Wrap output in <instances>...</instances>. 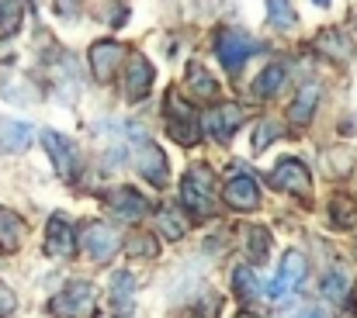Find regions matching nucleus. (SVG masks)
Here are the masks:
<instances>
[{
	"mask_svg": "<svg viewBox=\"0 0 357 318\" xmlns=\"http://www.w3.org/2000/svg\"><path fill=\"white\" fill-rule=\"evenodd\" d=\"M267 21L274 28H295L298 24V14H295L291 0H267Z\"/></svg>",
	"mask_w": 357,
	"mask_h": 318,
	"instance_id": "bb28decb",
	"label": "nucleus"
},
{
	"mask_svg": "<svg viewBox=\"0 0 357 318\" xmlns=\"http://www.w3.org/2000/svg\"><path fill=\"white\" fill-rule=\"evenodd\" d=\"M226 205L236 208V212H253V208L260 205V187H257V180L246 177V173L233 177V180L226 184Z\"/></svg>",
	"mask_w": 357,
	"mask_h": 318,
	"instance_id": "2eb2a0df",
	"label": "nucleus"
},
{
	"mask_svg": "<svg viewBox=\"0 0 357 318\" xmlns=\"http://www.w3.org/2000/svg\"><path fill=\"white\" fill-rule=\"evenodd\" d=\"M246 249H250L253 267H257V263H264V260L271 256V232H267L264 225H253V228L246 232Z\"/></svg>",
	"mask_w": 357,
	"mask_h": 318,
	"instance_id": "393cba45",
	"label": "nucleus"
},
{
	"mask_svg": "<svg viewBox=\"0 0 357 318\" xmlns=\"http://www.w3.org/2000/svg\"><path fill=\"white\" fill-rule=\"evenodd\" d=\"M167 170H170V163H167L163 149L156 142H149V138L139 142V173H142V180L153 184V187H163L167 184Z\"/></svg>",
	"mask_w": 357,
	"mask_h": 318,
	"instance_id": "ddd939ff",
	"label": "nucleus"
},
{
	"mask_svg": "<svg viewBox=\"0 0 357 318\" xmlns=\"http://www.w3.org/2000/svg\"><path fill=\"white\" fill-rule=\"evenodd\" d=\"M316 3H326V0H316Z\"/></svg>",
	"mask_w": 357,
	"mask_h": 318,
	"instance_id": "f704fd0d",
	"label": "nucleus"
},
{
	"mask_svg": "<svg viewBox=\"0 0 357 318\" xmlns=\"http://www.w3.org/2000/svg\"><path fill=\"white\" fill-rule=\"evenodd\" d=\"M156 221H160V232H163L167 239H174V242L188 232V221H184L177 212H170V208H163V212L156 214Z\"/></svg>",
	"mask_w": 357,
	"mask_h": 318,
	"instance_id": "c85d7f7f",
	"label": "nucleus"
},
{
	"mask_svg": "<svg viewBox=\"0 0 357 318\" xmlns=\"http://www.w3.org/2000/svg\"><path fill=\"white\" fill-rule=\"evenodd\" d=\"M243 121H246V107L243 104H219L205 114V128H208L212 138H219V142H229Z\"/></svg>",
	"mask_w": 357,
	"mask_h": 318,
	"instance_id": "9d476101",
	"label": "nucleus"
},
{
	"mask_svg": "<svg viewBox=\"0 0 357 318\" xmlns=\"http://www.w3.org/2000/svg\"><path fill=\"white\" fill-rule=\"evenodd\" d=\"M284 135V125L281 121H260L257 125V135H253V152H264L274 138H281Z\"/></svg>",
	"mask_w": 357,
	"mask_h": 318,
	"instance_id": "cd10ccee",
	"label": "nucleus"
},
{
	"mask_svg": "<svg viewBox=\"0 0 357 318\" xmlns=\"http://www.w3.org/2000/svg\"><path fill=\"white\" fill-rule=\"evenodd\" d=\"M163 107H167V132H170V138L181 142V145H198V138H202V125H198L195 107L188 104L177 90L167 94V104Z\"/></svg>",
	"mask_w": 357,
	"mask_h": 318,
	"instance_id": "f03ea898",
	"label": "nucleus"
},
{
	"mask_svg": "<svg viewBox=\"0 0 357 318\" xmlns=\"http://www.w3.org/2000/svg\"><path fill=\"white\" fill-rule=\"evenodd\" d=\"M108 205H112V212L119 214V218H125V221H139V218L146 214V198H142L135 187H119V191H112Z\"/></svg>",
	"mask_w": 357,
	"mask_h": 318,
	"instance_id": "dca6fc26",
	"label": "nucleus"
},
{
	"mask_svg": "<svg viewBox=\"0 0 357 318\" xmlns=\"http://www.w3.org/2000/svg\"><path fill=\"white\" fill-rule=\"evenodd\" d=\"M125 249L132 253V256H156V239L149 235V232H132L128 235V242H125Z\"/></svg>",
	"mask_w": 357,
	"mask_h": 318,
	"instance_id": "c756f323",
	"label": "nucleus"
},
{
	"mask_svg": "<svg viewBox=\"0 0 357 318\" xmlns=\"http://www.w3.org/2000/svg\"><path fill=\"white\" fill-rule=\"evenodd\" d=\"M98 291L91 280H70L56 298H52V315L59 318H91L94 315Z\"/></svg>",
	"mask_w": 357,
	"mask_h": 318,
	"instance_id": "7ed1b4c3",
	"label": "nucleus"
},
{
	"mask_svg": "<svg viewBox=\"0 0 357 318\" xmlns=\"http://www.w3.org/2000/svg\"><path fill=\"white\" fill-rule=\"evenodd\" d=\"M121 59H125V45L115 42V38L94 42V45H91V56H87L91 73H94L98 84H112V80H115V70L121 66Z\"/></svg>",
	"mask_w": 357,
	"mask_h": 318,
	"instance_id": "6e6552de",
	"label": "nucleus"
},
{
	"mask_svg": "<svg viewBox=\"0 0 357 318\" xmlns=\"http://www.w3.org/2000/svg\"><path fill=\"white\" fill-rule=\"evenodd\" d=\"M271 184L278 187V191H284V194H291V198H309L312 194V177H309V170H305V163L302 159H281L274 170H271Z\"/></svg>",
	"mask_w": 357,
	"mask_h": 318,
	"instance_id": "423d86ee",
	"label": "nucleus"
},
{
	"mask_svg": "<svg viewBox=\"0 0 357 318\" xmlns=\"http://www.w3.org/2000/svg\"><path fill=\"white\" fill-rule=\"evenodd\" d=\"M181 205L195 218H208L215 212V173H212V166L198 163V166H191L184 173V180H181Z\"/></svg>",
	"mask_w": 357,
	"mask_h": 318,
	"instance_id": "f257e3e1",
	"label": "nucleus"
},
{
	"mask_svg": "<svg viewBox=\"0 0 357 318\" xmlns=\"http://www.w3.org/2000/svg\"><path fill=\"white\" fill-rule=\"evenodd\" d=\"M24 21V0H0V38H14Z\"/></svg>",
	"mask_w": 357,
	"mask_h": 318,
	"instance_id": "5701e85b",
	"label": "nucleus"
},
{
	"mask_svg": "<svg viewBox=\"0 0 357 318\" xmlns=\"http://www.w3.org/2000/svg\"><path fill=\"white\" fill-rule=\"evenodd\" d=\"M312 318H316V315H312Z\"/></svg>",
	"mask_w": 357,
	"mask_h": 318,
	"instance_id": "c9c22d12",
	"label": "nucleus"
},
{
	"mask_svg": "<svg viewBox=\"0 0 357 318\" xmlns=\"http://www.w3.org/2000/svg\"><path fill=\"white\" fill-rule=\"evenodd\" d=\"M14 308H17V298H14V291L0 280V318H7Z\"/></svg>",
	"mask_w": 357,
	"mask_h": 318,
	"instance_id": "2f4dec72",
	"label": "nucleus"
},
{
	"mask_svg": "<svg viewBox=\"0 0 357 318\" xmlns=\"http://www.w3.org/2000/svg\"><path fill=\"white\" fill-rule=\"evenodd\" d=\"M80 242H84V253H87L94 263H108L121 246L119 235H115V228L105 225V221H87L84 232H80Z\"/></svg>",
	"mask_w": 357,
	"mask_h": 318,
	"instance_id": "0eeeda50",
	"label": "nucleus"
},
{
	"mask_svg": "<svg viewBox=\"0 0 357 318\" xmlns=\"http://www.w3.org/2000/svg\"><path fill=\"white\" fill-rule=\"evenodd\" d=\"M312 49H316L323 59H333V63H347V59H354V42H351L347 31H340V28H326V31H319L316 42H312Z\"/></svg>",
	"mask_w": 357,
	"mask_h": 318,
	"instance_id": "4468645a",
	"label": "nucleus"
},
{
	"mask_svg": "<svg viewBox=\"0 0 357 318\" xmlns=\"http://www.w3.org/2000/svg\"><path fill=\"white\" fill-rule=\"evenodd\" d=\"M316 104H319V84H316V80H309V84H302V87H298V97H295L291 107H288V118H291L295 125H305V121L312 118Z\"/></svg>",
	"mask_w": 357,
	"mask_h": 318,
	"instance_id": "6ab92c4d",
	"label": "nucleus"
},
{
	"mask_svg": "<svg viewBox=\"0 0 357 318\" xmlns=\"http://www.w3.org/2000/svg\"><path fill=\"white\" fill-rule=\"evenodd\" d=\"M284 84H288V70H284L281 63H271V66L253 80V94H257L260 101H267V97H278Z\"/></svg>",
	"mask_w": 357,
	"mask_h": 318,
	"instance_id": "412c9836",
	"label": "nucleus"
},
{
	"mask_svg": "<svg viewBox=\"0 0 357 318\" xmlns=\"http://www.w3.org/2000/svg\"><path fill=\"white\" fill-rule=\"evenodd\" d=\"M188 97H195V101H215L219 97V80L198 63L188 66Z\"/></svg>",
	"mask_w": 357,
	"mask_h": 318,
	"instance_id": "f3484780",
	"label": "nucleus"
},
{
	"mask_svg": "<svg viewBox=\"0 0 357 318\" xmlns=\"http://www.w3.org/2000/svg\"><path fill=\"white\" fill-rule=\"evenodd\" d=\"M305 277H309V260H305L298 249H288V253L281 256L278 273H274L271 298H288V294H295V291L305 284Z\"/></svg>",
	"mask_w": 357,
	"mask_h": 318,
	"instance_id": "39448f33",
	"label": "nucleus"
},
{
	"mask_svg": "<svg viewBox=\"0 0 357 318\" xmlns=\"http://www.w3.org/2000/svg\"><path fill=\"white\" fill-rule=\"evenodd\" d=\"M56 14L59 17H73L77 14V0H56Z\"/></svg>",
	"mask_w": 357,
	"mask_h": 318,
	"instance_id": "473e14b6",
	"label": "nucleus"
},
{
	"mask_svg": "<svg viewBox=\"0 0 357 318\" xmlns=\"http://www.w3.org/2000/svg\"><path fill=\"white\" fill-rule=\"evenodd\" d=\"M31 145V125L14 121V118H0V149L3 152H21Z\"/></svg>",
	"mask_w": 357,
	"mask_h": 318,
	"instance_id": "a211bd4d",
	"label": "nucleus"
},
{
	"mask_svg": "<svg viewBox=\"0 0 357 318\" xmlns=\"http://www.w3.org/2000/svg\"><path fill=\"white\" fill-rule=\"evenodd\" d=\"M24 242V221L10 208H0V249L3 253H17Z\"/></svg>",
	"mask_w": 357,
	"mask_h": 318,
	"instance_id": "aec40b11",
	"label": "nucleus"
},
{
	"mask_svg": "<svg viewBox=\"0 0 357 318\" xmlns=\"http://www.w3.org/2000/svg\"><path fill=\"white\" fill-rule=\"evenodd\" d=\"M330 214H333V225H337V228H351L354 218H357V208L351 205V198H337L333 208H330Z\"/></svg>",
	"mask_w": 357,
	"mask_h": 318,
	"instance_id": "7c9ffc66",
	"label": "nucleus"
},
{
	"mask_svg": "<svg viewBox=\"0 0 357 318\" xmlns=\"http://www.w3.org/2000/svg\"><path fill=\"white\" fill-rule=\"evenodd\" d=\"M45 253H49V256H63V260H70V256L77 253L73 225H70L63 214H52L49 225H45Z\"/></svg>",
	"mask_w": 357,
	"mask_h": 318,
	"instance_id": "f8f14e48",
	"label": "nucleus"
},
{
	"mask_svg": "<svg viewBox=\"0 0 357 318\" xmlns=\"http://www.w3.org/2000/svg\"><path fill=\"white\" fill-rule=\"evenodd\" d=\"M132 298H135V277L119 270V273L112 277V305H115L119 315H128V312H132Z\"/></svg>",
	"mask_w": 357,
	"mask_h": 318,
	"instance_id": "4be33fe9",
	"label": "nucleus"
},
{
	"mask_svg": "<svg viewBox=\"0 0 357 318\" xmlns=\"http://www.w3.org/2000/svg\"><path fill=\"white\" fill-rule=\"evenodd\" d=\"M233 291L239 294V301H253L257 298V291H260V284H257V273H253V267H236L233 270Z\"/></svg>",
	"mask_w": 357,
	"mask_h": 318,
	"instance_id": "a878e982",
	"label": "nucleus"
},
{
	"mask_svg": "<svg viewBox=\"0 0 357 318\" xmlns=\"http://www.w3.org/2000/svg\"><path fill=\"white\" fill-rule=\"evenodd\" d=\"M347 291H351V273H347L344 267H333V270L326 273V280H323V298H326V301H344Z\"/></svg>",
	"mask_w": 357,
	"mask_h": 318,
	"instance_id": "b1692460",
	"label": "nucleus"
},
{
	"mask_svg": "<svg viewBox=\"0 0 357 318\" xmlns=\"http://www.w3.org/2000/svg\"><path fill=\"white\" fill-rule=\"evenodd\" d=\"M257 49H260V45H257L246 31H239V28H222V31L215 35V56H219V63H222L229 73L243 70V63H246Z\"/></svg>",
	"mask_w": 357,
	"mask_h": 318,
	"instance_id": "20e7f679",
	"label": "nucleus"
},
{
	"mask_svg": "<svg viewBox=\"0 0 357 318\" xmlns=\"http://www.w3.org/2000/svg\"><path fill=\"white\" fill-rule=\"evenodd\" d=\"M42 145H45V152H49V159H52V166L59 170V177L63 180H73L77 177V170H80V156H77V145L66 138V135H59V132H42Z\"/></svg>",
	"mask_w": 357,
	"mask_h": 318,
	"instance_id": "1a4fd4ad",
	"label": "nucleus"
},
{
	"mask_svg": "<svg viewBox=\"0 0 357 318\" xmlns=\"http://www.w3.org/2000/svg\"><path fill=\"white\" fill-rule=\"evenodd\" d=\"M153 77H156L153 63L142 59V56H132V59H128V70H125V101H128V104H139V101L149 94Z\"/></svg>",
	"mask_w": 357,
	"mask_h": 318,
	"instance_id": "9b49d317",
	"label": "nucleus"
},
{
	"mask_svg": "<svg viewBox=\"0 0 357 318\" xmlns=\"http://www.w3.org/2000/svg\"><path fill=\"white\" fill-rule=\"evenodd\" d=\"M236 318H257V315H253V312H239Z\"/></svg>",
	"mask_w": 357,
	"mask_h": 318,
	"instance_id": "72a5a7b5",
	"label": "nucleus"
}]
</instances>
